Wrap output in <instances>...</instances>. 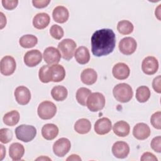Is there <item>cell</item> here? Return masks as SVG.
Masks as SVG:
<instances>
[{"instance_id": "20", "label": "cell", "mask_w": 161, "mask_h": 161, "mask_svg": "<svg viewBox=\"0 0 161 161\" xmlns=\"http://www.w3.org/2000/svg\"><path fill=\"white\" fill-rule=\"evenodd\" d=\"M50 21V18L47 13H40L34 16L33 19V25L36 29H44L48 25Z\"/></svg>"}, {"instance_id": "26", "label": "cell", "mask_w": 161, "mask_h": 161, "mask_svg": "<svg viewBox=\"0 0 161 161\" xmlns=\"http://www.w3.org/2000/svg\"><path fill=\"white\" fill-rule=\"evenodd\" d=\"M91 128V123L90 121L86 118L78 119L74 125L75 131L79 134H86L89 132Z\"/></svg>"}, {"instance_id": "43", "label": "cell", "mask_w": 161, "mask_h": 161, "mask_svg": "<svg viewBox=\"0 0 161 161\" xmlns=\"http://www.w3.org/2000/svg\"><path fill=\"white\" fill-rule=\"evenodd\" d=\"M0 146H1V151L0 160H2L6 155V148L4 147V146L3 145H0Z\"/></svg>"}, {"instance_id": "41", "label": "cell", "mask_w": 161, "mask_h": 161, "mask_svg": "<svg viewBox=\"0 0 161 161\" xmlns=\"http://www.w3.org/2000/svg\"><path fill=\"white\" fill-rule=\"evenodd\" d=\"M0 15H1V19L0 28L3 29V27H4L6 26V16H4V14L2 12L0 13Z\"/></svg>"}, {"instance_id": "15", "label": "cell", "mask_w": 161, "mask_h": 161, "mask_svg": "<svg viewBox=\"0 0 161 161\" xmlns=\"http://www.w3.org/2000/svg\"><path fill=\"white\" fill-rule=\"evenodd\" d=\"M112 152L114 157L118 158H124L130 152V147L125 142L118 141L115 142L112 147Z\"/></svg>"}, {"instance_id": "19", "label": "cell", "mask_w": 161, "mask_h": 161, "mask_svg": "<svg viewBox=\"0 0 161 161\" xmlns=\"http://www.w3.org/2000/svg\"><path fill=\"white\" fill-rule=\"evenodd\" d=\"M52 16L55 21L58 23H64L66 22L69 16L68 9L63 6H58L53 9Z\"/></svg>"}, {"instance_id": "6", "label": "cell", "mask_w": 161, "mask_h": 161, "mask_svg": "<svg viewBox=\"0 0 161 161\" xmlns=\"http://www.w3.org/2000/svg\"><path fill=\"white\" fill-rule=\"evenodd\" d=\"M76 46V43L73 40L65 38L58 43V50L64 59L70 60L73 57Z\"/></svg>"}, {"instance_id": "31", "label": "cell", "mask_w": 161, "mask_h": 161, "mask_svg": "<svg viewBox=\"0 0 161 161\" xmlns=\"http://www.w3.org/2000/svg\"><path fill=\"white\" fill-rule=\"evenodd\" d=\"M91 94L90 89L86 87H80L77 89L75 94L76 99L77 102L82 106L86 105L87 98Z\"/></svg>"}, {"instance_id": "16", "label": "cell", "mask_w": 161, "mask_h": 161, "mask_svg": "<svg viewBox=\"0 0 161 161\" xmlns=\"http://www.w3.org/2000/svg\"><path fill=\"white\" fill-rule=\"evenodd\" d=\"M112 128V123L110 119L108 118H101L96 121L94 124L95 132L100 135H103L108 133Z\"/></svg>"}, {"instance_id": "38", "label": "cell", "mask_w": 161, "mask_h": 161, "mask_svg": "<svg viewBox=\"0 0 161 161\" xmlns=\"http://www.w3.org/2000/svg\"><path fill=\"white\" fill-rule=\"evenodd\" d=\"M50 3V0H33L32 1V3L33 6L36 8H43L48 6V4Z\"/></svg>"}, {"instance_id": "30", "label": "cell", "mask_w": 161, "mask_h": 161, "mask_svg": "<svg viewBox=\"0 0 161 161\" xmlns=\"http://www.w3.org/2000/svg\"><path fill=\"white\" fill-rule=\"evenodd\" d=\"M150 97V91L147 86H142L136 91V99L140 103H145Z\"/></svg>"}, {"instance_id": "12", "label": "cell", "mask_w": 161, "mask_h": 161, "mask_svg": "<svg viewBox=\"0 0 161 161\" xmlns=\"http://www.w3.org/2000/svg\"><path fill=\"white\" fill-rule=\"evenodd\" d=\"M43 55L45 62L48 65L57 64L61 57L59 50L53 47H49L45 48Z\"/></svg>"}, {"instance_id": "23", "label": "cell", "mask_w": 161, "mask_h": 161, "mask_svg": "<svg viewBox=\"0 0 161 161\" xmlns=\"http://www.w3.org/2000/svg\"><path fill=\"white\" fill-rule=\"evenodd\" d=\"M113 132L115 135L120 137H125L128 135L130 131L129 124L125 121H119L114 123L113 127Z\"/></svg>"}, {"instance_id": "33", "label": "cell", "mask_w": 161, "mask_h": 161, "mask_svg": "<svg viewBox=\"0 0 161 161\" xmlns=\"http://www.w3.org/2000/svg\"><path fill=\"white\" fill-rule=\"evenodd\" d=\"M50 35L56 40H60L64 36V30L63 28L57 25H53L50 29Z\"/></svg>"}, {"instance_id": "34", "label": "cell", "mask_w": 161, "mask_h": 161, "mask_svg": "<svg viewBox=\"0 0 161 161\" xmlns=\"http://www.w3.org/2000/svg\"><path fill=\"white\" fill-rule=\"evenodd\" d=\"M13 138V132L8 128L0 130V141L3 143H9Z\"/></svg>"}, {"instance_id": "29", "label": "cell", "mask_w": 161, "mask_h": 161, "mask_svg": "<svg viewBox=\"0 0 161 161\" xmlns=\"http://www.w3.org/2000/svg\"><path fill=\"white\" fill-rule=\"evenodd\" d=\"M38 43V38L33 35H25L19 40V45L25 48H30L35 47Z\"/></svg>"}, {"instance_id": "3", "label": "cell", "mask_w": 161, "mask_h": 161, "mask_svg": "<svg viewBox=\"0 0 161 161\" xmlns=\"http://www.w3.org/2000/svg\"><path fill=\"white\" fill-rule=\"evenodd\" d=\"M114 98L119 102L127 103L133 97V90L131 87L126 83H120L115 86L113 90Z\"/></svg>"}, {"instance_id": "14", "label": "cell", "mask_w": 161, "mask_h": 161, "mask_svg": "<svg viewBox=\"0 0 161 161\" xmlns=\"http://www.w3.org/2000/svg\"><path fill=\"white\" fill-rule=\"evenodd\" d=\"M14 97L19 104L26 105L30 101L31 93L26 87L21 86L16 88L14 91Z\"/></svg>"}, {"instance_id": "13", "label": "cell", "mask_w": 161, "mask_h": 161, "mask_svg": "<svg viewBox=\"0 0 161 161\" xmlns=\"http://www.w3.org/2000/svg\"><path fill=\"white\" fill-rule=\"evenodd\" d=\"M42 60V55L38 50L28 51L24 55V62L26 65L33 67L37 65Z\"/></svg>"}, {"instance_id": "44", "label": "cell", "mask_w": 161, "mask_h": 161, "mask_svg": "<svg viewBox=\"0 0 161 161\" xmlns=\"http://www.w3.org/2000/svg\"><path fill=\"white\" fill-rule=\"evenodd\" d=\"M155 14V16H156L159 20H160V4L156 8Z\"/></svg>"}, {"instance_id": "4", "label": "cell", "mask_w": 161, "mask_h": 161, "mask_svg": "<svg viewBox=\"0 0 161 161\" xmlns=\"http://www.w3.org/2000/svg\"><path fill=\"white\" fill-rule=\"evenodd\" d=\"M17 139L24 142H29L34 139L36 135V129L32 125H21L15 129Z\"/></svg>"}, {"instance_id": "17", "label": "cell", "mask_w": 161, "mask_h": 161, "mask_svg": "<svg viewBox=\"0 0 161 161\" xmlns=\"http://www.w3.org/2000/svg\"><path fill=\"white\" fill-rule=\"evenodd\" d=\"M113 75L118 80H124L128 77L130 73L129 67L124 63H118L115 64L112 70Z\"/></svg>"}, {"instance_id": "11", "label": "cell", "mask_w": 161, "mask_h": 161, "mask_svg": "<svg viewBox=\"0 0 161 161\" xmlns=\"http://www.w3.org/2000/svg\"><path fill=\"white\" fill-rule=\"evenodd\" d=\"M158 69L157 59L152 56L145 57L142 61V69L147 75H153L157 72Z\"/></svg>"}, {"instance_id": "18", "label": "cell", "mask_w": 161, "mask_h": 161, "mask_svg": "<svg viewBox=\"0 0 161 161\" xmlns=\"http://www.w3.org/2000/svg\"><path fill=\"white\" fill-rule=\"evenodd\" d=\"M133 135L137 140H145L148 138L150 135V127L144 123H137L133 128Z\"/></svg>"}, {"instance_id": "36", "label": "cell", "mask_w": 161, "mask_h": 161, "mask_svg": "<svg viewBox=\"0 0 161 161\" xmlns=\"http://www.w3.org/2000/svg\"><path fill=\"white\" fill-rule=\"evenodd\" d=\"M160 142H161V137L160 136H158L154 137L150 143L151 148L156 152L160 153L161 152V146H160Z\"/></svg>"}, {"instance_id": "1", "label": "cell", "mask_w": 161, "mask_h": 161, "mask_svg": "<svg viewBox=\"0 0 161 161\" xmlns=\"http://www.w3.org/2000/svg\"><path fill=\"white\" fill-rule=\"evenodd\" d=\"M91 51L96 57L106 56L111 53L116 45V36L111 29L96 30L91 36Z\"/></svg>"}, {"instance_id": "24", "label": "cell", "mask_w": 161, "mask_h": 161, "mask_svg": "<svg viewBox=\"0 0 161 161\" xmlns=\"http://www.w3.org/2000/svg\"><path fill=\"white\" fill-rule=\"evenodd\" d=\"M97 72L93 69L91 68L84 69L80 74L82 82L86 85H92L94 84L97 80Z\"/></svg>"}, {"instance_id": "10", "label": "cell", "mask_w": 161, "mask_h": 161, "mask_svg": "<svg viewBox=\"0 0 161 161\" xmlns=\"http://www.w3.org/2000/svg\"><path fill=\"white\" fill-rule=\"evenodd\" d=\"M119 49L120 52L126 55L133 53L137 47L136 40L132 37H125L121 39L119 43Z\"/></svg>"}, {"instance_id": "37", "label": "cell", "mask_w": 161, "mask_h": 161, "mask_svg": "<svg viewBox=\"0 0 161 161\" xmlns=\"http://www.w3.org/2000/svg\"><path fill=\"white\" fill-rule=\"evenodd\" d=\"M1 3H2L3 7L5 9H6L8 10H12L17 6V5L18 4V1H17V0H10V1L3 0L1 1Z\"/></svg>"}, {"instance_id": "27", "label": "cell", "mask_w": 161, "mask_h": 161, "mask_svg": "<svg viewBox=\"0 0 161 161\" xmlns=\"http://www.w3.org/2000/svg\"><path fill=\"white\" fill-rule=\"evenodd\" d=\"M51 95L53 99L57 101H64L67 97V89L63 86H56L52 88Z\"/></svg>"}, {"instance_id": "40", "label": "cell", "mask_w": 161, "mask_h": 161, "mask_svg": "<svg viewBox=\"0 0 161 161\" xmlns=\"http://www.w3.org/2000/svg\"><path fill=\"white\" fill-rule=\"evenodd\" d=\"M140 160L142 161H147V160H148V161H157V158L152 153H150V152H145Z\"/></svg>"}, {"instance_id": "9", "label": "cell", "mask_w": 161, "mask_h": 161, "mask_svg": "<svg viewBox=\"0 0 161 161\" xmlns=\"http://www.w3.org/2000/svg\"><path fill=\"white\" fill-rule=\"evenodd\" d=\"M16 67V63L13 57L7 55L1 59L0 62V70L3 75L5 76L11 75L14 73Z\"/></svg>"}, {"instance_id": "21", "label": "cell", "mask_w": 161, "mask_h": 161, "mask_svg": "<svg viewBox=\"0 0 161 161\" xmlns=\"http://www.w3.org/2000/svg\"><path fill=\"white\" fill-rule=\"evenodd\" d=\"M58 133V128L57 125L53 123H47L43 126L42 128V135L47 140H53Z\"/></svg>"}, {"instance_id": "5", "label": "cell", "mask_w": 161, "mask_h": 161, "mask_svg": "<svg viewBox=\"0 0 161 161\" xmlns=\"http://www.w3.org/2000/svg\"><path fill=\"white\" fill-rule=\"evenodd\" d=\"M86 106L92 112H96L103 109L105 106L104 95L100 92L91 93L87 99Z\"/></svg>"}, {"instance_id": "25", "label": "cell", "mask_w": 161, "mask_h": 161, "mask_svg": "<svg viewBox=\"0 0 161 161\" xmlns=\"http://www.w3.org/2000/svg\"><path fill=\"white\" fill-rule=\"evenodd\" d=\"M74 57L75 60L80 64H86L90 60V53L87 47H79L75 52Z\"/></svg>"}, {"instance_id": "42", "label": "cell", "mask_w": 161, "mask_h": 161, "mask_svg": "<svg viewBox=\"0 0 161 161\" xmlns=\"http://www.w3.org/2000/svg\"><path fill=\"white\" fill-rule=\"evenodd\" d=\"M67 160H81V158L79 157V155L72 154L67 158Z\"/></svg>"}, {"instance_id": "32", "label": "cell", "mask_w": 161, "mask_h": 161, "mask_svg": "<svg viewBox=\"0 0 161 161\" xmlns=\"http://www.w3.org/2000/svg\"><path fill=\"white\" fill-rule=\"evenodd\" d=\"M133 24L128 20H121L117 25V30L118 32L122 35H128L133 31Z\"/></svg>"}, {"instance_id": "7", "label": "cell", "mask_w": 161, "mask_h": 161, "mask_svg": "<svg viewBox=\"0 0 161 161\" xmlns=\"http://www.w3.org/2000/svg\"><path fill=\"white\" fill-rule=\"evenodd\" d=\"M37 113L41 119H50L55 115L57 107L53 103L49 101H44L39 104Z\"/></svg>"}, {"instance_id": "35", "label": "cell", "mask_w": 161, "mask_h": 161, "mask_svg": "<svg viewBox=\"0 0 161 161\" xmlns=\"http://www.w3.org/2000/svg\"><path fill=\"white\" fill-rule=\"evenodd\" d=\"M160 116H161V112L157 111L154 113L150 118V123L156 129L160 130L161 129V125H160Z\"/></svg>"}, {"instance_id": "28", "label": "cell", "mask_w": 161, "mask_h": 161, "mask_svg": "<svg viewBox=\"0 0 161 161\" xmlns=\"http://www.w3.org/2000/svg\"><path fill=\"white\" fill-rule=\"evenodd\" d=\"M19 113L16 110L11 111L6 113L3 116V122L5 125L10 126L16 125L19 120Z\"/></svg>"}, {"instance_id": "2", "label": "cell", "mask_w": 161, "mask_h": 161, "mask_svg": "<svg viewBox=\"0 0 161 161\" xmlns=\"http://www.w3.org/2000/svg\"><path fill=\"white\" fill-rule=\"evenodd\" d=\"M38 77L43 83H48L50 81L58 82L64 79L65 70L64 67L59 64L45 65L40 69Z\"/></svg>"}, {"instance_id": "8", "label": "cell", "mask_w": 161, "mask_h": 161, "mask_svg": "<svg viewBox=\"0 0 161 161\" xmlns=\"http://www.w3.org/2000/svg\"><path fill=\"white\" fill-rule=\"evenodd\" d=\"M71 143L69 139L66 138H60L57 140L53 145V153L59 157L65 156L70 150Z\"/></svg>"}, {"instance_id": "22", "label": "cell", "mask_w": 161, "mask_h": 161, "mask_svg": "<svg viewBox=\"0 0 161 161\" xmlns=\"http://www.w3.org/2000/svg\"><path fill=\"white\" fill-rule=\"evenodd\" d=\"M25 153V148L19 143H13L9 148V157L13 160H21Z\"/></svg>"}, {"instance_id": "39", "label": "cell", "mask_w": 161, "mask_h": 161, "mask_svg": "<svg viewBox=\"0 0 161 161\" xmlns=\"http://www.w3.org/2000/svg\"><path fill=\"white\" fill-rule=\"evenodd\" d=\"M160 80L161 77L160 75H158L157 77H155L152 82V87L155 92L158 93L161 92V88H160Z\"/></svg>"}]
</instances>
